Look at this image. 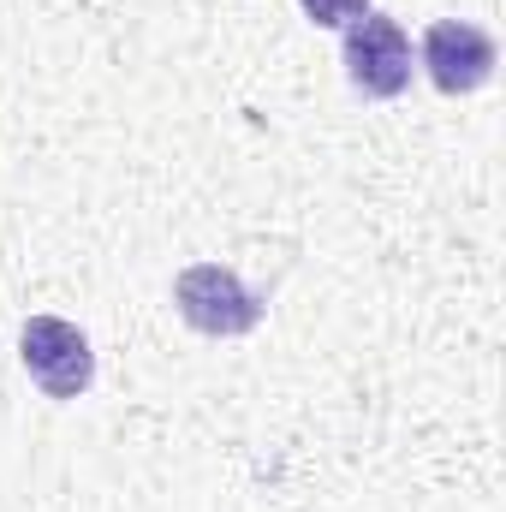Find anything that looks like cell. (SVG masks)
I'll use <instances>...</instances> for the list:
<instances>
[{
	"instance_id": "5",
	"label": "cell",
	"mask_w": 506,
	"mask_h": 512,
	"mask_svg": "<svg viewBox=\"0 0 506 512\" xmlns=\"http://www.w3.org/2000/svg\"><path fill=\"white\" fill-rule=\"evenodd\" d=\"M298 6H304V18H310L316 30H346L352 18L370 12V0H298Z\"/></svg>"
},
{
	"instance_id": "3",
	"label": "cell",
	"mask_w": 506,
	"mask_h": 512,
	"mask_svg": "<svg viewBox=\"0 0 506 512\" xmlns=\"http://www.w3.org/2000/svg\"><path fill=\"white\" fill-rule=\"evenodd\" d=\"M340 60H346L352 90L370 96V102H393V96L411 84V36H405L399 18H387V12H364V18L346 24Z\"/></svg>"
},
{
	"instance_id": "1",
	"label": "cell",
	"mask_w": 506,
	"mask_h": 512,
	"mask_svg": "<svg viewBox=\"0 0 506 512\" xmlns=\"http://www.w3.org/2000/svg\"><path fill=\"white\" fill-rule=\"evenodd\" d=\"M173 304L185 316V328L209 334V340H239L262 322V298L227 268V262H191L173 280Z\"/></svg>"
},
{
	"instance_id": "4",
	"label": "cell",
	"mask_w": 506,
	"mask_h": 512,
	"mask_svg": "<svg viewBox=\"0 0 506 512\" xmlns=\"http://www.w3.org/2000/svg\"><path fill=\"white\" fill-rule=\"evenodd\" d=\"M423 66L435 78L441 96H471L495 78L501 66V48L483 24H465V18H435L423 30Z\"/></svg>"
},
{
	"instance_id": "2",
	"label": "cell",
	"mask_w": 506,
	"mask_h": 512,
	"mask_svg": "<svg viewBox=\"0 0 506 512\" xmlns=\"http://www.w3.org/2000/svg\"><path fill=\"white\" fill-rule=\"evenodd\" d=\"M18 358L48 399H78L96 382V352H90L84 328L66 316H30L18 328Z\"/></svg>"
}]
</instances>
